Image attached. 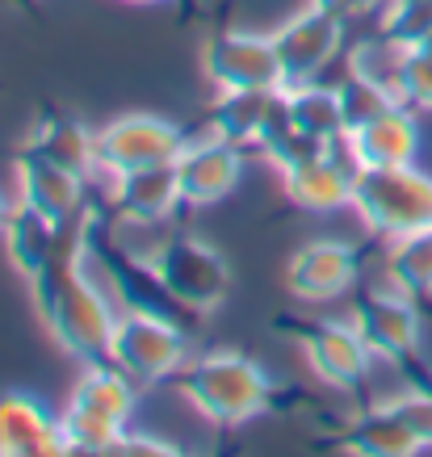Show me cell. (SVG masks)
<instances>
[{"label":"cell","mask_w":432,"mask_h":457,"mask_svg":"<svg viewBox=\"0 0 432 457\" xmlns=\"http://www.w3.org/2000/svg\"><path fill=\"white\" fill-rule=\"evenodd\" d=\"M29 286H34V303H38L46 332L55 336V345L63 353L80 361H101L110 353L118 315L110 306V294L84 273L80 261L51 264L38 278H29Z\"/></svg>","instance_id":"obj_1"},{"label":"cell","mask_w":432,"mask_h":457,"mask_svg":"<svg viewBox=\"0 0 432 457\" xmlns=\"http://www.w3.org/2000/svg\"><path fill=\"white\" fill-rule=\"evenodd\" d=\"M177 378H181L185 399L194 403L210 424H223V428L256 420L273 399V382H269L265 365L244 357V353H231V348L189 361Z\"/></svg>","instance_id":"obj_2"},{"label":"cell","mask_w":432,"mask_h":457,"mask_svg":"<svg viewBox=\"0 0 432 457\" xmlns=\"http://www.w3.org/2000/svg\"><path fill=\"white\" fill-rule=\"evenodd\" d=\"M155 286L168 303H177L181 311H214L223 306L227 290H231V264L214 244L197 236H168L160 248L147 256Z\"/></svg>","instance_id":"obj_3"},{"label":"cell","mask_w":432,"mask_h":457,"mask_svg":"<svg viewBox=\"0 0 432 457\" xmlns=\"http://www.w3.org/2000/svg\"><path fill=\"white\" fill-rule=\"evenodd\" d=\"M353 210L370 231L407 236L432 227V180L420 168H361L353 180Z\"/></svg>","instance_id":"obj_4"},{"label":"cell","mask_w":432,"mask_h":457,"mask_svg":"<svg viewBox=\"0 0 432 457\" xmlns=\"http://www.w3.org/2000/svg\"><path fill=\"white\" fill-rule=\"evenodd\" d=\"M105 357L118 370H126L139 386H155L164 378H177L189 365V345L172 319H160L155 311H126L113 323Z\"/></svg>","instance_id":"obj_5"},{"label":"cell","mask_w":432,"mask_h":457,"mask_svg":"<svg viewBox=\"0 0 432 457\" xmlns=\"http://www.w3.org/2000/svg\"><path fill=\"white\" fill-rule=\"evenodd\" d=\"M189 143L177 122L160 113H122L97 130V172H126L143 164H172Z\"/></svg>","instance_id":"obj_6"},{"label":"cell","mask_w":432,"mask_h":457,"mask_svg":"<svg viewBox=\"0 0 432 457\" xmlns=\"http://www.w3.org/2000/svg\"><path fill=\"white\" fill-rule=\"evenodd\" d=\"M361 164L349 147V135L323 143L311 155L294 160L290 168H281V189L298 210L311 214H328L353 202V180H357Z\"/></svg>","instance_id":"obj_7"},{"label":"cell","mask_w":432,"mask_h":457,"mask_svg":"<svg viewBox=\"0 0 432 457\" xmlns=\"http://www.w3.org/2000/svg\"><path fill=\"white\" fill-rule=\"evenodd\" d=\"M202 68H206L214 88H281V59L273 34H256V29H219L202 51Z\"/></svg>","instance_id":"obj_8"},{"label":"cell","mask_w":432,"mask_h":457,"mask_svg":"<svg viewBox=\"0 0 432 457\" xmlns=\"http://www.w3.org/2000/svg\"><path fill=\"white\" fill-rule=\"evenodd\" d=\"M278 42V59H281V76L286 84H303V80H320L323 68L336 59L340 42H345V17L328 13L320 4H307L303 13H294L290 21H281L273 29ZM281 84V88H286Z\"/></svg>","instance_id":"obj_9"},{"label":"cell","mask_w":432,"mask_h":457,"mask_svg":"<svg viewBox=\"0 0 432 457\" xmlns=\"http://www.w3.org/2000/svg\"><path fill=\"white\" fill-rule=\"evenodd\" d=\"M303 357L311 374L332 390H357L370 374V345L353 328V319H320L303 332Z\"/></svg>","instance_id":"obj_10"},{"label":"cell","mask_w":432,"mask_h":457,"mask_svg":"<svg viewBox=\"0 0 432 457\" xmlns=\"http://www.w3.org/2000/svg\"><path fill=\"white\" fill-rule=\"evenodd\" d=\"M357 252L340 239H311L286 261V290L298 303H332L357 286Z\"/></svg>","instance_id":"obj_11"},{"label":"cell","mask_w":432,"mask_h":457,"mask_svg":"<svg viewBox=\"0 0 432 457\" xmlns=\"http://www.w3.org/2000/svg\"><path fill=\"white\" fill-rule=\"evenodd\" d=\"M349 319L374 357L399 361L420 340V319H416V306H411V294L399 290V286L395 290H370L361 298H353Z\"/></svg>","instance_id":"obj_12"},{"label":"cell","mask_w":432,"mask_h":457,"mask_svg":"<svg viewBox=\"0 0 432 457\" xmlns=\"http://www.w3.org/2000/svg\"><path fill=\"white\" fill-rule=\"evenodd\" d=\"M177 172H181L185 206H214L227 194H236L239 177H244V147L219 135L189 139L177 155Z\"/></svg>","instance_id":"obj_13"},{"label":"cell","mask_w":432,"mask_h":457,"mask_svg":"<svg viewBox=\"0 0 432 457\" xmlns=\"http://www.w3.org/2000/svg\"><path fill=\"white\" fill-rule=\"evenodd\" d=\"M17 202L51 222H76L84 210V177L38 152L17 155Z\"/></svg>","instance_id":"obj_14"},{"label":"cell","mask_w":432,"mask_h":457,"mask_svg":"<svg viewBox=\"0 0 432 457\" xmlns=\"http://www.w3.org/2000/svg\"><path fill=\"white\" fill-rule=\"evenodd\" d=\"M4 244H9V261L17 264L21 278H38L42 269L59 261H80V236L71 231V222L42 219L21 202L4 227Z\"/></svg>","instance_id":"obj_15"},{"label":"cell","mask_w":432,"mask_h":457,"mask_svg":"<svg viewBox=\"0 0 432 457\" xmlns=\"http://www.w3.org/2000/svg\"><path fill=\"white\" fill-rule=\"evenodd\" d=\"M177 206H185L181 172L172 164H143L113 172V210L135 227H155L164 222Z\"/></svg>","instance_id":"obj_16"},{"label":"cell","mask_w":432,"mask_h":457,"mask_svg":"<svg viewBox=\"0 0 432 457\" xmlns=\"http://www.w3.org/2000/svg\"><path fill=\"white\" fill-rule=\"evenodd\" d=\"M68 453L59 420L34 395H0V457H59Z\"/></svg>","instance_id":"obj_17"},{"label":"cell","mask_w":432,"mask_h":457,"mask_svg":"<svg viewBox=\"0 0 432 457\" xmlns=\"http://www.w3.org/2000/svg\"><path fill=\"white\" fill-rule=\"evenodd\" d=\"M278 110L281 88H219V97L210 105V135L236 147H256Z\"/></svg>","instance_id":"obj_18"},{"label":"cell","mask_w":432,"mask_h":457,"mask_svg":"<svg viewBox=\"0 0 432 457\" xmlns=\"http://www.w3.org/2000/svg\"><path fill=\"white\" fill-rule=\"evenodd\" d=\"M349 147L361 168H403L416 160L420 147V126L407 110V101H399L395 110L378 113L374 122H365L361 130L349 135Z\"/></svg>","instance_id":"obj_19"},{"label":"cell","mask_w":432,"mask_h":457,"mask_svg":"<svg viewBox=\"0 0 432 457\" xmlns=\"http://www.w3.org/2000/svg\"><path fill=\"white\" fill-rule=\"evenodd\" d=\"M281 118L307 135L311 143H332L345 135V110H340V88L323 80H303L281 88Z\"/></svg>","instance_id":"obj_20"},{"label":"cell","mask_w":432,"mask_h":457,"mask_svg":"<svg viewBox=\"0 0 432 457\" xmlns=\"http://www.w3.org/2000/svg\"><path fill=\"white\" fill-rule=\"evenodd\" d=\"M135 386H139V382L126 374V370H118L110 357H101V361H88V370L76 378L68 403L126 428L130 416H135Z\"/></svg>","instance_id":"obj_21"},{"label":"cell","mask_w":432,"mask_h":457,"mask_svg":"<svg viewBox=\"0 0 432 457\" xmlns=\"http://www.w3.org/2000/svg\"><path fill=\"white\" fill-rule=\"evenodd\" d=\"M345 449H349V453H361V457H407L420 449V441L391 403H378V407L361 411V416L349 424Z\"/></svg>","instance_id":"obj_22"},{"label":"cell","mask_w":432,"mask_h":457,"mask_svg":"<svg viewBox=\"0 0 432 457\" xmlns=\"http://www.w3.org/2000/svg\"><path fill=\"white\" fill-rule=\"evenodd\" d=\"M29 152H38L46 160L88 177V172H97V130H88L80 118H51L29 139Z\"/></svg>","instance_id":"obj_23"},{"label":"cell","mask_w":432,"mask_h":457,"mask_svg":"<svg viewBox=\"0 0 432 457\" xmlns=\"http://www.w3.org/2000/svg\"><path fill=\"white\" fill-rule=\"evenodd\" d=\"M391 281L407 294H424L432 290V227L395 236L391 244Z\"/></svg>","instance_id":"obj_24"},{"label":"cell","mask_w":432,"mask_h":457,"mask_svg":"<svg viewBox=\"0 0 432 457\" xmlns=\"http://www.w3.org/2000/svg\"><path fill=\"white\" fill-rule=\"evenodd\" d=\"M340 88V110H345V135H353V130H361L365 122H374L378 113H386L399 105V97H395L391 88H382L378 80H370V76H361V71H345V80L336 84Z\"/></svg>","instance_id":"obj_25"},{"label":"cell","mask_w":432,"mask_h":457,"mask_svg":"<svg viewBox=\"0 0 432 457\" xmlns=\"http://www.w3.org/2000/svg\"><path fill=\"white\" fill-rule=\"evenodd\" d=\"M59 428H63V441H68V453H113V445L122 436V424H113V420H101L93 411H80V407H71L59 416Z\"/></svg>","instance_id":"obj_26"},{"label":"cell","mask_w":432,"mask_h":457,"mask_svg":"<svg viewBox=\"0 0 432 457\" xmlns=\"http://www.w3.org/2000/svg\"><path fill=\"white\" fill-rule=\"evenodd\" d=\"M403 416V424L411 432H416L420 449L424 445H432V395L428 390H403V395H395V399H386Z\"/></svg>","instance_id":"obj_27"},{"label":"cell","mask_w":432,"mask_h":457,"mask_svg":"<svg viewBox=\"0 0 432 457\" xmlns=\"http://www.w3.org/2000/svg\"><path fill=\"white\" fill-rule=\"evenodd\" d=\"M403 101L407 105H432V51L411 46L403 63Z\"/></svg>","instance_id":"obj_28"},{"label":"cell","mask_w":432,"mask_h":457,"mask_svg":"<svg viewBox=\"0 0 432 457\" xmlns=\"http://www.w3.org/2000/svg\"><path fill=\"white\" fill-rule=\"evenodd\" d=\"M113 453L172 457V453H177V445H172V441H160V436H152V432H130V428H126L122 436H118V445H113Z\"/></svg>","instance_id":"obj_29"},{"label":"cell","mask_w":432,"mask_h":457,"mask_svg":"<svg viewBox=\"0 0 432 457\" xmlns=\"http://www.w3.org/2000/svg\"><path fill=\"white\" fill-rule=\"evenodd\" d=\"M311 4H320V9H328V13L345 17V21H353L357 13H365L374 0H311Z\"/></svg>","instance_id":"obj_30"},{"label":"cell","mask_w":432,"mask_h":457,"mask_svg":"<svg viewBox=\"0 0 432 457\" xmlns=\"http://www.w3.org/2000/svg\"><path fill=\"white\" fill-rule=\"evenodd\" d=\"M13 210H17V202H9V197L0 194V236H4V227H9V219H13Z\"/></svg>","instance_id":"obj_31"},{"label":"cell","mask_w":432,"mask_h":457,"mask_svg":"<svg viewBox=\"0 0 432 457\" xmlns=\"http://www.w3.org/2000/svg\"><path fill=\"white\" fill-rule=\"evenodd\" d=\"M420 46H424V51H432V29L424 34V42H420Z\"/></svg>","instance_id":"obj_32"},{"label":"cell","mask_w":432,"mask_h":457,"mask_svg":"<svg viewBox=\"0 0 432 457\" xmlns=\"http://www.w3.org/2000/svg\"><path fill=\"white\" fill-rule=\"evenodd\" d=\"M135 4H155V0H135Z\"/></svg>","instance_id":"obj_33"}]
</instances>
